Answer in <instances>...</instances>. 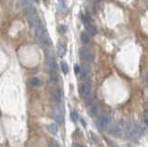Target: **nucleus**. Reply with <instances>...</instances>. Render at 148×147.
<instances>
[{
    "instance_id": "1",
    "label": "nucleus",
    "mask_w": 148,
    "mask_h": 147,
    "mask_svg": "<svg viewBox=\"0 0 148 147\" xmlns=\"http://www.w3.org/2000/svg\"><path fill=\"white\" fill-rule=\"evenodd\" d=\"M27 11V20H28V23L30 25V27L32 28L34 30L35 28H37L40 25H42V22H41V19L37 13L36 9L34 7H30L26 10Z\"/></svg>"
},
{
    "instance_id": "2",
    "label": "nucleus",
    "mask_w": 148,
    "mask_h": 147,
    "mask_svg": "<svg viewBox=\"0 0 148 147\" xmlns=\"http://www.w3.org/2000/svg\"><path fill=\"white\" fill-rule=\"evenodd\" d=\"M34 33H35L36 38L38 39L43 45H46V47L51 45L52 42H51V39H50V36H49L47 31L44 29L43 24L34 29Z\"/></svg>"
},
{
    "instance_id": "3",
    "label": "nucleus",
    "mask_w": 148,
    "mask_h": 147,
    "mask_svg": "<svg viewBox=\"0 0 148 147\" xmlns=\"http://www.w3.org/2000/svg\"><path fill=\"white\" fill-rule=\"evenodd\" d=\"M79 93L81 97L91 101L93 97V87L89 82H83L79 86Z\"/></svg>"
},
{
    "instance_id": "4",
    "label": "nucleus",
    "mask_w": 148,
    "mask_h": 147,
    "mask_svg": "<svg viewBox=\"0 0 148 147\" xmlns=\"http://www.w3.org/2000/svg\"><path fill=\"white\" fill-rule=\"evenodd\" d=\"M127 129H128V124L126 122H120L116 125H113L109 127L108 131L111 134H113V135L121 136V135H126Z\"/></svg>"
},
{
    "instance_id": "5",
    "label": "nucleus",
    "mask_w": 148,
    "mask_h": 147,
    "mask_svg": "<svg viewBox=\"0 0 148 147\" xmlns=\"http://www.w3.org/2000/svg\"><path fill=\"white\" fill-rule=\"evenodd\" d=\"M142 134V129L136 124H128V129H127L126 135L130 137L131 139H137Z\"/></svg>"
},
{
    "instance_id": "6",
    "label": "nucleus",
    "mask_w": 148,
    "mask_h": 147,
    "mask_svg": "<svg viewBox=\"0 0 148 147\" xmlns=\"http://www.w3.org/2000/svg\"><path fill=\"white\" fill-rule=\"evenodd\" d=\"M80 57L86 62H93L94 59V55L92 50L88 48H81L80 50Z\"/></svg>"
},
{
    "instance_id": "7",
    "label": "nucleus",
    "mask_w": 148,
    "mask_h": 147,
    "mask_svg": "<svg viewBox=\"0 0 148 147\" xmlns=\"http://www.w3.org/2000/svg\"><path fill=\"white\" fill-rule=\"evenodd\" d=\"M109 123H110V117L106 114H103L98 117L97 122H96L97 127L101 129H105L108 128Z\"/></svg>"
},
{
    "instance_id": "8",
    "label": "nucleus",
    "mask_w": 148,
    "mask_h": 147,
    "mask_svg": "<svg viewBox=\"0 0 148 147\" xmlns=\"http://www.w3.org/2000/svg\"><path fill=\"white\" fill-rule=\"evenodd\" d=\"M83 23H84V27L86 29V31H87V32L89 33V34L91 35H96L97 33V30L96 26H94V25L91 23V22L90 20H88L87 19L83 20Z\"/></svg>"
},
{
    "instance_id": "9",
    "label": "nucleus",
    "mask_w": 148,
    "mask_h": 147,
    "mask_svg": "<svg viewBox=\"0 0 148 147\" xmlns=\"http://www.w3.org/2000/svg\"><path fill=\"white\" fill-rule=\"evenodd\" d=\"M53 117L54 119L57 121V123L61 124L63 122V114H62V110L59 108V107H56L53 110Z\"/></svg>"
},
{
    "instance_id": "10",
    "label": "nucleus",
    "mask_w": 148,
    "mask_h": 147,
    "mask_svg": "<svg viewBox=\"0 0 148 147\" xmlns=\"http://www.w3.org/2000/svg\"><path fill=\"white\" fill-rule=\"evenodd\" d=\"M80 74H81V79H83V80L87 79L90 76V74H91V69H90V67L87 65H83L81 68Z\"/></svg>"
},
{
    "instance_id": "11",
    "label": "nucleus",
    "mask_w": 148,
    "mask_h": 147,
    "mask_svg": "<svg viewBox=\"0 0 148 147\" xmlns=\"http://www.w3.org/2000/svg\"><path fill=\"white\" fill-rule=\"evenodd\" d=\"M57 55H59V57H63L66 55V52H67V47H66V45L64 43H62V42H59V43L57 44Z\"/></svg>"
},
{
    "instance_id": "12",
    "label": "nucleus",
    "mask_w": 148,
    "mask_h": 147,
    "mask_svg": "<svg viewBox=\"0 0 148 147\" xmlns=\"http://www.w3.org/2000/svg\"><path fill=\"white\" fill-rule=\"evenodd\" d=\"M53 99H54V102L57 105V107H59L61 103V99H62V94H61L60 90H56L53 94Z\"/></svg>"
},
{
    "instance_id": "13",
    "label": "nucleus",
    "mask_w": 148,
    "mask_h": 147,
    "mask_svg": "<svg viewBox=\"0 0 148 147\" xmlns=\"http://www.w3.org/2000/svg\"><path fill=\"white\" fill-rule=\"evenodd\" d=\"M46 128L48 129L49 132H51L52 134H57V131H59V127L56 123H51V124H48L46 126Z\"/></svg>"
},
{
    "instance_id": "14",
    "label": "nucleus",
    "mask_w": 148,
    "mask_h": 147,
    "mask_svg": "<svg viewBox=\"0 0 148 147\" xmlns=\"http://www.w3.org/2000/svg\"><path fill=\"white\" fill-rule=\"evenodd\" d=\"M81 40L83 41V43L87 44V43H89V41H90V36L86 32H81Z\"/></svg>"
},
{
    "instance_id": "15",
    "label": "nucleus",
    "mask_w": 148,
    "mask_h": 147,
    "mask_svg": "<svg viewBox=\"0 0 148 147\" xmlns=\"http://www.w3.org/2000/svg\"><path fill=\"white\" fill-rule=\"evenodd\" d=\"M60 67H61V70H62V72L64 74H67L69 72V66L66 62H64V61L61 62Z\"/></svg>"
},
{
    "instance_id": "16",
    "label": "nucleus",
    "mask_w": 148,
    "mask_h": 147,
    "mask_svg": "<svg viewBox=\"0 0 148 147\" xmlns=\"http://www.w3.org/2000/svg\"><path fill=\"white\" fill-rule=\"evenodd\" d=\"M32 84L34 86H41L43 84V82L38 78H32Z\"/></svg>"
},
{
    "instance_id": "17",
    "label": "nucleus",
    "mask_w": 148,
    "mask_h": 147,
    "mask_svg": "<svg viewBox=\"0 0 148 147\" xmlns=\"http://www.w3.org/2000/svg\"><path fill=\"white\" fill-rule=\"evenodd\" d=\"M71 119L74 120V121H76L79 119V115H78V113L76 111H73L71 113Z\"/></svg>"
},
{
    "instance_id": "18",
    "label": "nucleus",
    "mask_w": 148,
    "mask_h": 147,
    "mask_svg": "<svg viewBox=\"0 0 148 147\" xmlns=\"http://www.w3.org/2000/svg\"><path fill=\"white\" fill-rule=\"evenodd\" d=\"M74 72H75L76 74H79L81 72V68L79 65H75L74 66Z\"/></svg>"
},
{
    "instance_id": "19",
    "label": "nucleus",
    "mask_w": 148,
    "mask_h": 147,
    "mask_svg": "<svg viewBox=\"0 0 148 147\" xmlns=\"http://www.w3.org/2000/svg\"><path fill=\"white\" fill-rule=\"evenodd\" d=\"M59 32L60 33H64L66 32V26H64V25H60L59 27Z\"/></svg>"
},
{
    "instance_id": "20",
    "label": "nucleus",
    "mask_w": 148,
    "mask_h": 147,
    "mask_svg": "<svg viewBox=\"0 0 148 147\" xmlns=\"http://www.w3.org/2000/svg\"><path fill=\"white\" fill-rule=\"evenodd\" d=\"M50 147H60V145L57 144L56 141H52L51 144H50Z\"/></svg>"
},
{
    "instance_id": "21",
    "label": "nucleus",
    "mask_w": 148,
    "mask_h": 147,
    "mask_svg": "<svg viewBox=\"0 0 148 147\" xmlns=\"http://www.w3.org/2000/svg\"><path fill=\"white\" fill-rule=\"evenodd\" d=\"M143 80H145V82L146 86L148 87V74H145V77H143Z\"/></svg>"
},
{
    "instance_id": "22",
    "label": "nucleus",
    "mask_w": 148,
    "mask_h": 147,
    "mask_svg": "<svg viewBox=\"0 0 148 147\" xmlns=\"http://www.w3.org/2000/svg\"><path fill=\"white\" fill-rule=\"evenodd\" d=\"M145 124L148 126V114H146V115H145Z\"/></svg>"
},
{
    "instance_id": "23",
    "label": "nucleus",
    "mask_w": 148,
    "mask_h": 147,
    "mask_svg": "<svg viewBox=\"0 0 148 147\" xmlns=\"http://www.w3.org/2000/svg\"><path fill=\"white\" fill-rule=\"evenodd\" d=\"M73 147H83V146H81L80 144H75V145H73Z\"/></svg>"
}]
</instances>
